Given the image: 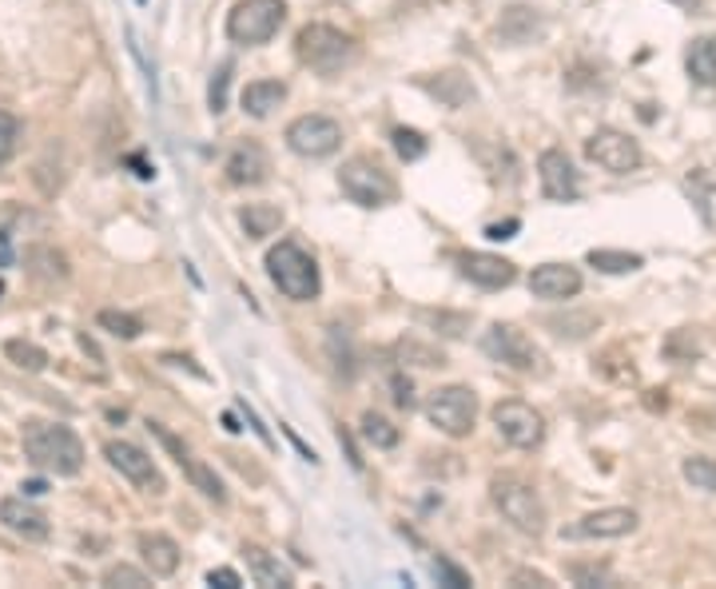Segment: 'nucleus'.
Instances as JSON below:
<instances>
[{
  "label": "nucleus",
  "mask_w": 716,
  "mask_h": 589,
  "mask_svg": "<svg viewBox=\"0 0 716 589\" xmlns=\"http://www.w3.org/2000/svg\"><path fill=\"white\" fill-rule=\"evenodd\" d=\"M0 526L12 530V534H21L24 542H44L48 534H53V522H48V514L44 510H36L32 502H24L21 498H4L0 502Z\"/></svg>",
  "instance_id": "17"
},
{
  "label": "nucleus",
  "mask_w": 716,
  "mask_h": 589,
  "mask_svg": "<svg viewBox=\"0 0 716 589\" xmlns=\"http://www.w3.org/2000/svg\"><path fill=\"white\" fill-rule=\"evenodd\" d=\"M434 578L442 581V586H450V589H470L474 581H470V574L466 569H458L454 561H447V558H434Z\"/></svg>",
  "instance_id": "40"
},
{
  "label": "nucleus",
  "mask_w": 716,
  "mask_h": 589,
  "mask_svg": "<svg viewBox=\"0 0 716 589\" xmlns=\"http://www.w3.org/2000/svg\"><path fill=\"white\" fill-rule=\"evenodd\" d=\"M184 475L191 478V487H196L199 494L208 498V502H216V506H228V490H223V482H219V475L211 470L208 462L191 458V462L184 466Z\"/></svg>",
  "instance_id": "26"
},
{
  "label": "nucleus",
  "mask_w": 716,
  "mask_h": 589,
  "mask_svg": "<svg viewBox=\"0 0 716 589\" xmlns=\"http://www.w3.org/2000/svg\"><path fill=\"white\" fill-rule=\"evenodd\" d=\"M96 323H100L108 335H115V339H128V342L144 335V323L135 319V315H128V310H115V307L100 310V315H96Z\"/></svg>",
  "instance_id": "29"
},
{
  "label": "nucleus",
  "mask_w": 716,
  "mask_h": 589,
  "mask_svg": "<svg viewBox=\"0 0 716 589\" xmlns=\"http://www.w3.org/2000/svg\"><path fill=\"white\" fill-rule=\"evenodd\" d=\"M538 179L546 199H553V204H573L582 196V172L573 167V160L561 148H546L538 155Z\"/></svg>",
  "instance_id": "13"
},
{
  "label": "nucleus",
  "mask_w": 716,
  "mask_h": 589,
  "mask_svg": "<svg viewBox=\"0 0 716 589\" xmlns=\"http://www.w3.org/2000/svg\"><path fill=\"white\" fill-rule=\"evenodd\" d=\"M390 391H395V406H398V411H410V406H415V383H410L403 371L390 374Z\"/></svg>",
  "instance_id": "42"
},
{
  "label": "nucleus",
  "mask_w": 716,
  "mask_h": 589,
  "mask_svg": "<svg viewBox=\"0 0 716 589\" xmlns=\"http://www.w3.org/2000/svg\"><path fill=\"white\" fill-rule=\"evenodd\" d=\"M494 426L514 450H533V446L546 443V418L521 399H506V403L494 406Z\"/></svg>",
  "instance_id": "11"
},
{
  "label": "nucleus",
  "mask_w": 716,
  "mask_h": 589,
  "mask_svg": "<svg viewBox=\"0 0 716 589\" xmlns=\"http://www.w3.org/2000/svg\"><path fill=\"white\" fill-rule=\"evenodd\" d=\"M669 4H676V9H685V12H696V9H701V0H669Z\"/></svg>",
  "instance_id": "49"
},
{
  "label": "nucleus",
  "mask_w": 716,
  "mask_h": 589,
  "mask_svg": "<svg viewBox=\"0 0 716 589\" xmlns=\"http://www.w3.org/2000/svg\"><path fill=\"white\" fill-rule=\"evenodd\" d=\"M458 268L482 291H502L518 280V268L502 255H489V251H466V255H458Z\"/></svg>",
  "instance_id": "15"
},
{
  "label": "nucleus",
  "mask_w": 716,
  "mask_h": 589,
  "mask_svg": "<svg viewBox=\"0 0 716 589\" xmlns=\"http://www.w3.org/2000/svg\"><path fill=\"white\" fill-rule=\"evenodd\" d=\"M363 438L374 446V450H390V446H398V426L390 423V418H383V414L366 411L363 414Z\"/></svg>",
  "instance_id": "30"
},
{
  "label": "nucleus",
  "mask_w": 716,
  "mask_h": 589,
  "mask_svg": "<svg viewBox=\"0 0 716 589\" xmlns=\"http://www.w3.org/2000/svg\"><path fill=\"white\" fill-rule=\"evenodd\" d=\"M685 73L701 88H716V36H696L685 48Z\"/></svg>",
  "instance_id": "23"
},
{
  "label": "nucleus",
  "mask_w": 716,
  "mask_h": 589,
  "mask_svg": "<svg viewBox=\"0 0 716 589\" xmlns=\"http://www.w3.org/2000/svg\"><path fill=\"white\" fill-rule=\"evenodd\" d=\"M287 21V4L283 0H239L228 17V36L235 44H267L275 41V32Z\"/></svg>",
  "instance_id": "6"
},
{
  "label": "nucleus",
  "mask_w": 716,
  "mask_h": 589,
  "mask_svg": "<svg viewBox=\"0 0 716 589\" xmlns=\"http://www.w3.org/2000/svg\"><path fill=\"white\" fill-rule=\"evenodd\" d=\"M16 144H21V120L0 112V164H9L12 155H16Z\"/></svg>",
  "instance_id": "39"
},
{
  "label": "nucleus",
  "mask_w": 716,
  "mask_h": 589,
  "mask_svg": "<svg viewBox=\"0 0 716 589\" xmlns=\"http://www.w3.org/2000/svg\"><path fill=\"white\" fill-rule=\"evenodd\" d=\"M395 355L406 362H415V367H447V355L434 351V347H426V342H418V339H403L395 347Z\"/></svg>",
  "instance_id": "34"
},
{
  "label": "nucleus",
  "mask_w": 716,
  "mask_h": 589,
  "mask_svg": "<svg viewBox=\"0 0 716 589\" xmlns=\"http://www.w3.org/2000/svg\"><path fill=\"white\" fill-rule=\"evenodd\" d=\"M239 411L247 414V423H251V430H255V435H260V438H263V443H267V446H271V435H267V426H263V423H260V418H255V411H251V406H247V403H239Z\"/></svg>",
  "instance_id": "46"
},
{
  "label": "nucleus",
  "mask_w": 716,
  "mask_h": 589,
  "mask_svg": "<svg viewBox=\"0 0 716 589\" xmlns=\"http://www.w3.org/2000/svg\"><path fill=\"white\" fill-rule=\"evenodd\" d=\"M140 558L152 578H172L179 569V546L167 534H140Z\"/></svg>",
  "instance_id": "21"
},
{
  "label": "nucleus",
  "mask_w": 716,
  "mask_h": 589,
  "mask_svg": "<svg viewBox=\"0 0 716 589\" xmlns=\"http://www.w3.org/2000/svg\"><path fill=\"white\" fill-rule=\"evenodd\" d=\"M530 291L538 299L565 303L573 295H582V271L573 263H541V268L530 271Z\"/></svg>",
  "instance_id": "16"
},
{
  "label": "nucleus",
  "mask_w": 716,
  "mask_h": 589,
  "mask_svg": "<svg viewBox=\"0 0 716 589\" xmlns=\"http://www.w3.org/2000/svg\"><path fill=\"white\" fill-rule=\"evenodd\" d=\"M422 319L434 323V327H442V335H450V339L466 335V327H470L466 315H447V310H422Z\"/></svg>",
  "instance_id": "41"
},
{
  "label": "nucleus",
  "mask_w": 716,
  "mask_h": 589,
  "mask_svg": "<svg viewBox=\"0 0 716 589\" xmlns=\"http://www.w3.org/2000/svg\"><path fill=\"white\" fill-rule=\"evenodd\" d=\"M597 323L593 315H570V319H546V327H553L558 339H585L590 331H597Z\"/></svg>",
  "instance_id": "36"
},
{
  "label": "nucleus",
  "mask_w": 716,
  "mask_h": 589,
  "mask_svg": "<svg viewBox=\"0 0 716 589\" xmlns=\"http://www.w3.org/2000/svg\"><path fill=\"white\" fill-rule=\"evenodd\" d=\"M267 275L291 303H311V299H319V291H322L319 263H315V255H307L295 239H283V243H275V248L267 251Z\"/></svg>",
  "instance_id": "3"
},
{
  "label": "nucleus",
  "mask_w": 716,
  "mask_h": 589,
  "mask_svg": "<svg viewBox=\"0 0 716 589\" xmlns=\"http://www.w3.org/2000/svg\"><path fill=\"white\" fill-rule=\"evenodd\" d=\"M585 155H590V164L605 167L613 176H629L641 167V144H637L629 132H617V128H597V132L585 140Z\"/></svg>",
  "instance_id": "10"
},
{
  "label": "nucleus",
  "mask_w": 716,
  "mask_h": 589,
  "mask_svg": "<svg viewBox=\"0 0 716 589\" xmlns=\"http://www.w3.org/2000/svg\"><path fill=\"white\" fill-rule=\"evenodd\" d=\"M509 586H533V589H550L553 581L546 578V574H538V569H514V578H509Z\"/></svg>",
  "instance_id": "43"
},
{
  "label": "nucleus",
  "mask_w": 716,
  "mask_h": 589,
  "mask_svg": "<svg viewBox=\"0 0 716 589\" xmlns=\"http://www.w3.org/2000/svg\"><path fill=\"white\" fill-rule=\"evenodd\" d=\"M518 228H521L518 219H506V223H489L486 239H514V231H518Z\"/></svg>",
  "instance_id": "45"
},
{
  "label": "nucleus",
  "mask_w": 716,
  "mask_h": 589,
  "mask_svg": "<svg viewBox=\"0 0 716 589\" xmlns=\"http://www.w3.org/2000/svg\"><path fill=\"white\" fill-rule=\"evenodd\" d=\"M228 179L235 187H260L267 184L271 176V155L263 152V144H255V140H243V144H235V152L228 155Z\"/></svg>",
  "instance_id": "18"
},
{
  "label": "nucleus",
  "mask_w": 716,
  "mask_h": 589,
  "mask_svg": "<svg viewBox=\"0 0 716 589\" xmlns=\"http://www.w3.org/2000/svg\"><path fill=\"white\" fill-rule=\"evenodd\" d=\"M390 144H395L398 160H406V164H415V160H422L426 148H430V140H426L418 128H395L390 132Z\"/></svg>",
  "instance_id": "32"
},
{
  "label": "nucleus",
  "mask_w": 716,
  "mask_h": 589,
  "mask_svg": "<svg viewBox=\"0 0 716 589\" xmlns=\"http://www.w3.org/2000/svg\"><path fill=\"white\" fill-rule=\"evenodd\" d=\"M104 586H112V589H144V586H152V578H147L144 569H135V566H124V561H120V566H112L104 574Z\"/></svg>",
  "instance_id": "38"
},
{
  "label": "nucleus",
  "mask_w": 716,
  "mask_h": 589,
  "mask_svg": "<svg viewBox=\"0 0 716 589\" xmlns=\"http://www.w3.org/2000/svg\"><path fill=\"white\" fill-rule=\"evenodd\" d=\"M498 32H502V41H509V44H526L530 36H538L541 32V17H538V9H526V4H514V9L502 17V24H498Z\"/></svg>",
  "instance_id": "25"
},
{
  "label": "nucleus",
  "mask_w": 716,
  "mask_h": 589,
  "mask_svg": "<svg viewBox=\"0 0 716 589\" xmlns=\"http://www.w3.org/2000/svg\"><path fill=\"white\" fill-rule=\"evenodd\" d=\"M637 510L629 506H609V510H593L585 514L582 522H573L565 530V538H625V534H634L637 530Z\"/></svg>",
  "instance_id": "14"
},
{
  "label": "nucleus",
  "mask_w": 716,
  "mask_h": 589,
  "mask_svg": "<svg viewBox=\"0 0 716 589\" xmlns=\"http://www.w3.org/2000/svg\"><path fill=\"white\" fill-rule=\"evenodd\" d=\"M147 430H152V438H156V443L164 446L167 455L176 458L179 470H184V466L191 462V450H187V443H184V438H179V435H172V430H167L164 423H152V418H147Z\"/></svg>",
  "instance_id": "37"
},
{
  "label": "nucleus",
  "mask_w": 716,
  "mask_h": 589,
  "mask_svg": "<svg viewBox=\"0 0 716 589\" xmlns=\"http://www.w3.org/2000/svg\"><path fill=\"white\" fill-rule=\"evenodd\" d=\"M418 88H422L426 96H434L442 108H466V103H474V96H477L474 80H470L466 73H458V68H450V73L422 76V80H418Z\"/></svg>",
  "instance_id": "19"
},
{
  "label": "nucleus",
  "mask_w": 716,
  "mask_h": 589,
  "mask_svg": "<svg viewBox=\"0 0 716 589\" xmlns=\"http://www.w3.org/2000/svg\"><path fill=\"white\" fill-rule=\"evenodd\" d=\"M339 187H343V196L359 207H386L398 199L395 176H390L378 160H371V155H351V160L339 167Z\"/></svg>",
  "instance_id": "5"
},
{
  "label": "nucleus",
  "mask_w": 716,
  "mask_h": 589,
  "mask_svg": "<svg viewBox=\"0 0 716 589\" xmlns=\"http://www.w3.org/2000/svg\"><path fill=\"white\" fill-rule=\"evenodd\" d=\"M239 223H243V231H247L251 239H267V236H275V231L283 228V207L247 204L243 211H239Z\"/></svg>",
  "instance_id": "24"
},
{
  "label": "nucleus",
  "mask_w": 716,
  "mask_h": 589,
  "mask_svg": "<svg viewBox=\"0 0 716 589\" xmlns=\"http://www.w3.org/2000/svg\"><path fill=\"white\" fill-rule=\"evenodd\" d=\"M223 426H228L231 435H239V430H243V426L235 423V414H223Z\"/></svg>",
  "instance_id": "50"
},
{
  "label": "nucleus",
  "mask_w": 716,
  "mask_h": 589,
  "mask_svg": "<svg viewBox=\"0 0 716 589\" xmlns=\"http://www.w3.org/2000/svg\"><path fill=\"white\" fill-rule=\"evenodd\" d=\"M231 73H235V64L231 61H223L216 68V73H211V84H208V108L211 112H228V92H231Z\"/></svg>",
  "instance_id": "33"
},
{
  "label": "nucleus",
  "mask_w": 716,
  "mask_h": 589,
  "mask_svg": "<svg viewBox=\"0 0 716 589\" xmlns=\"http://www.w3.org/2000/svg\"><path fill=\"white\" fill-rule=\"evenodd\" d=\"M243 558H247V569H251V578H255V586H263V589H291L295 586L291 569L283 566L271 549L243 546Z\"/></svg>",
  "instance_id": "20"
},
{
  "label": "nucleus",
  "mask_w": 716,
  "mask_h": 589,
  "mask_svg": "<svg viewBox=\"0 0 716 589\" xmlns=\"http://www.w3.org/2000/svg\"><path fill=\"white\" fill-rule=\"evenodd\" d=\"M489 498H494V506L502 510L509 526L521 530V534H530V538H541L546 534V502L538 498V490L530 482H521L514 475H498L489 482Z\"/></svg>",
  "instance_id": "4"
},
{
  "label": "nucleus",
  "mask_w": 716,
  "mask_h": 589,
  "mask_svg": "<svg viewBox=\"0 0 716 589\" xmlns=\"http://www.w3.org/2000/svg\"><path fill=\"white\" fill-rule=\"evenodd\" d=\"M590 268L605 271V275H629V271H641L645 259L634 255V251H605V248H593L590 251Z\"/></svg>",
  "instance_id": "28"
},
{
  "label": "nucleus",
  "mask_w": 716,
  "mask_h": 589,
  "mask_svg": "<svg viewBox=\"0 0 716 589\" xmlns=\"http://www.w3.org/2000/svg\"><path fill=\"white\" fill-rule=\"evenodd\" d=\"M482 351L518 374L546 371V355L538 351V342H533L526 331H518V327H509V323H494V327H489L486 339H482Z\"/></svg>",
  "instance_id": "7"
},
{
  "label": "nucleus",
  "mask_w": 716,
  "mask_h": 589,
  "mask_svg": "<svg viewBox=\"0 0 716 589\" xmlns=\"http://www.w3.org/2000/svg\"><path fill=\"white\" fill-rule=\"evenodd\" d=\"M295 56H299L311 73L319 76H339L343 68H351L359 56V41L351 32L334 29V24H307L295 36Z\"/></svg>",
  "instance_id": "2"
},
{
  "label": "nucleus",
  "mask_w": 716,
  "mask_h": 589,
  "mask_svg": "<svg viewBox=\"0 0 716 589\" xmlns=\"http://www.w3.org/2000/svg\"><path fill=\"white\" fill-rule=\"evenodd\" d=\"M21 494H24V498H41V494H48V482H41V478H32V482H21Z\"/></svg>",
  "instance_id": "47"
},
{
  "label": "nucleus",
  "mask_w": 716,
  "mask_h": 589,
  "mask_svg": "<svg viewBox=\"0 0 716 589\" xmlns=\"http://www.w3.org/2000/svg\"><path fill=\"white\" fill-rule=\"evenodd\" d=\"M426 418L434 430H442L447 438H466L474 435L477 423V394L470 386H442V391L430 394L426 403Z\"/></svg>",
  "instance_id": "8"
},
{
  "label": "nucleus",
  "mask_w": 716,
  "mask_h": 589,
  "mask_svg": "<svg viewBox=\"0 0 716 589\" xmlns=\"http://www.w3.org/2000/svg\"><path fill=\"white\" fill-rule=\"evenodd\" d=\"M104 458L112 462V470H120V475L132 482V487L147 490V494H164L167 482L164 475L156 470V462H152V455L147 450H140L135 443H124V438H112V443H104Z\"/></svg>",
  "instance_id": "12"
},
{
  "label": "nucleus",
  "mask_w": 716,
  "mask_h": 589,
  "mask_svg": "<svg viewBox=\"0 0 716 589\" xmlns=\"http://www.w3.org/2000/svg\"><path fill=\"white\" fill-rule=\"evenodd\" d=\"M4 359H9L12 367H21V371H29V374H41L44 367H48V351H44V347H36V342H29V339H9V342H4Z\"/></svg>",
  "instance_id": "27"
},
{
  "label": "nucleus",
  "mask_w": 716,
  "mask_h": 589,
  "mask_svg": "<svg viewBox=\"0 0 716 589\" xmlns=\"http://www.w3.org/2000/svg\"><path fill=\"white\" fill-rule=\"evenodd\" d=\"M283 100H287V84L283 80H251L247 88H243V96H239L243 112L255 116V120H267Z\"/></svg>",
  "instance_id": "22"
},
{
  "label": "nucleus",
  "mask_w": 716,
  "mask_h": 589,
  "mask_svg": "<svg viewBox=\"0 0 716 589\" xmlns=\"http://www.w3.org/2000/svg\"><path fill=\"white\" fill-rule=\"evenodd\" d=\"M681 475L693 490H705V494H716V462L705 455H693L681 462Z\"/></svg>",
  "instance_id": "31"
},
{
  "label": "nucleus",
  "mask_w": 716,
  "mask_h": 589,
  "mask_svg": "<svg viewBox=\"0 0 716 589\" xmlns=\"http://www.w3.org/2000/svg\"><path fill=\"white\" fill-rule=\"evenodd\" d=\"M208 586H216V589H239V586H243V578H239L235 569L219 566V569H211V574H208Z\"/></svg>",
  "instance_id": "44"
},
{
  "label": "nucleus",
  "mask_w": 716,
  "mask_h": 589,
  "mask_svg": "<svg viewBox=\"0 0 716 589\" xmlns=\"http://www.w3.org/2000/svg\"><path fill=\"white\" fill-rule=\"evenodd\" d=\"M287 148L302 160H327V155L343 148V124L322 112L299 116V120L287 124Z\"/></svg>",
  "instance_id": "9"
},
{
  "label": "nucleus",
  "mask_w": 716,
  "mask_h": 589,
  "mask_svg": "<svg viewBox=\"0 0 716 589\" xmlns=\"http://www.w3.org/2000/svg\"><path fill=\"white\" fill-rule=\"evenodd\" d=\"M80 347H84V355H92V359L100 362V351H96V342L88 339V335H80Z\"/></svg>",
  "instance_id": "48"
},
{
  "label": "nucleus",
  "mask_w": 716,
  "mask_h": 589,
  "mask_svg": "<svg viewBox=\"0 0 716 589\" xmlns=\"http://www.w3.org/2000/svg\"><path fill=\"white\" fill-rule=\"evenodd\" d=\"M565 574H570V581L573 586H617V578H613V569L609 566H585V561H570V566H565Z\"/></svg>",
  "instance_id": "35"
},
{
  "label": "nucleus",
  "mask_w": 716,
  "mask_h": 589,
  "mask_svg": "<svg viewBox=\"0 0 716 589\" xmlns=\"http://www.w3.org/2000/svg\"><path fill=\"white\" fill-rule=\"evenodd\" d=\"M21 443H24V458H29L36 470H44V475L73 478L84 470V443L73 426L29 418L21 430Z\"/></svg>",
  "instance_id": "1"
}]
</instances>
